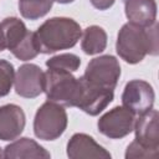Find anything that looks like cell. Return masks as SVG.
I'll list each match as a JSON object with an SVG mask.
<instances>
[{
  "label": "cell",
  "instance_id": "6da1fadb",
  "mask_svg": "<svg viewBox=\"0 0 159 159\" xmlns=\"http://www.w3.org/2000/svg\"><path fill=\"white\" fill-rule=\"evenodd\" d=\"M116 51L129 65L139 63L149 53L158 55V24L142 27L132 22L124 24L117 36Z\"/></svg>",
  "mask_w": 159,
  "mask_h": 159
},
{
  "label": "cell",
  "instance_id": "7a4b0ae2",
  "mask_svg": "<svg viewBox=\"0 0 159 159\" xmlns=\"http://www.w3.org/2000/svg\"><path fill=\"white\" fill-rule=\"evenodd\" d=\"M81 35L80 24L65 16L51 17L35 31L39 51L45 55L72 48L81 39Z\"/></svg>",
  "mask_w": 159,
  "mask_h": 159
},
{
  "label": "cell",
  "instance_id": "3957f363",
  "mask_svg": "<svg viewBox=\"0 0 159 159\" xmlns=\"http://www.w3.org/2000/svg\"><path fill=\"white\" fill-rule=\"evenodd\" d=\"M80 81L72 72L48 68L45 72L43 92L48 101L63 107H76L80 97Z\"/></svg>",
  "mask_w": 159,
  "mask_h": 159
},
{
  "label": "cell",
  "instance_id": "277c9868",
  "mask_svg": "<svg viewBox=\"0 0 159 159\" xmlns=\"http://www.w3.org/2000/svg\"><path fill=\"white\" fill-rule=\"evenodd\" d=\"M67 123L68 117L63 106L46 101L36 111L34 133L41 140H55L65 133Z\"/></svg>",
  "mask_w": 159,
  "mask_h": 159
},
{
  "label": "cell",
  "instance_id": "5b68a950",
  "mask_svg": "<svg viewBox=\"0 0 159 159\" xmlns=\"http://www.w3.org/2000/svg\"><path fill=\"white\" fill-rule=\"evenodd\" d=\"M92 86L114 91L120 77V66L112 55H102L91 60L82 76Z\"/></svg>",
  "mask_w": 159,
  "mask_h": 159
},
{
  "label": "cell",
  "instance_id": "8992f818",
  "mask_svg": "<svg viewBox=\"0 0 159 159\" xmlns=\"http://www.w3.org/2000/svg\"><path fill=\"white\" fill-rule=\"evenodd\" d=\"M135 114L123 106H117L104 113L97 122L101 134L109 139H122L133 132Z\"/></svg>",
  "mask_w": 159,
  "mask_h": 159
},
{
  "label": "cell",
  "instance_id": "52a82bcc",
  "mask_svg": "<svg viewBox=\"0 0 159 159\" xmlns=\"http://www.w3.org/2000/svg\"><path fill=\"white\" fill-rule=\"evenodd\" d=\"M155 93L152 84L143 80L127 82L122 93V106L135 116H140L153 108Z\"/></svg>",
  "mask_w": 159,
  "mask_h": 159
},
{
  "label": "cell",
  "instance_id": "ba28073f",
  "mask_svg": "<svg viewBox=\"0 0 159 159\" xmlns=\"http://www.w3.org/2000/svg\"><path fill=\"white\" fill-rule=\"evenodd\" d=\"M45 72L35 63L21 65L14 77L16 94L24 98H36L43 92Z\"/></svg>",
  "mask_w": 159,
  "mask_h": 159
},
{
  "label": "cell",
  "instance_id": "9c48e42d",
  "mask_svg": "<svg viewBox=\"0 0 159 159\" xmlns=\"http://www.w3.org/2000/svg\"><path fill=\"white\" fill-rule=\"evenodd\" d=\"M78 81L81 91L76 107L89 116H98L113 101L114 91L92 86L82 76L78 78Z\"/></svg>",
  "mask_w": 159,
  "mask_h": 159
},
{
  "label": "cell",
  "instance_id": "30bf717a",
  "mask_svg": "<svg viewBox=\"0 0 159 159\" xmlns=\"http://www.w3.org/2000/svg\"><path fill=\"white\" fill-rule=\"evenodd\" d=\"M159 113L157 109H150L140 116L134 122V133H135V142L140 145L158 152L159 149Z\"/></svg>",
  "mask_w": 159,
  "mask_h": 159
},
{
  "label": "cell",
  "instance_id": "8fae6325",
  "mask_svg": "<svg viewBox=\"0 0 159 159\" xmlns=\"http://www.w3.org/2000/svg\"><path fill=\"white\" fill-rule=\"evenodd\" d=\"M26 117L22 108L10 103L0 106V140L12 142L24 132Z\"/></svg>",
  "mask_w": 159,
  "mask_h": 159
},
{
  "label": "cell",
  "instance_id": "7c38bea8",
  "mask_svg": "<svg viewBox=\"0 0 159 159\" xmlns=\"http://www.w3.org/2000/svg\"><path fill=\"white\" fill-rule=\"evenodd\" d=\"M67 157L71 159L80 158H101L111 159V153L99 145L91 135L75 133L67 143Z\"/></svg>",
  "mask_w": 159,
  "mask_h": 159
},
{
  "label": "cell",
  "instance_id": "4fadbf2b",
  "mask_svg": "<svg viewBox=\"0 0 159 159\" xmlns=\"http://www.w3.org/2000/svg\"><path fill=\"white\" fill-rule=\"evenodd\" d=\"M2 158L7 159H50L51 154L36 140L22 137L7 144L2 150Z\"/></svg>",
  "mask_w": 159,
  "mask_h": 159
},
{
  "label": "cell",
  "instance_id": "5bb4252c",
  "mask_svg": "<svg viewBox=\"0 0 159 159\" xmlns=\"http://www.w3.org/2000/svg\"><path fill=\"white\" fill-rule=\"evenodd\" d=\"M124 12L128 22L142 27H149L157 22L155 0H125Z\"/></svg>",
  "mask_w": 159,
  "mask_h": 159
},
{
  "label": "cell",
  "instance_id": "9a60e30c",
  "mask_svg": "<svg viewBox=\"0 0 159 159\" xmlns=\"http://www.w3.org/2000/svg\"><path fill=\"white\" fill-rule=\"evenodd\" d=\"M0 31L4 39L5 47L11 51L14 50L27 35L29 30L22 20L19 17H6L0 22Z\"/></svg>",
  "mask_w": 159,
  "mask_h": 159
},
{
  "label": "cell",
  "instance_id": "2e32d148",
  "mask_svg": "<svg viewBox=\"0 0 159 159\" xmlns=\"http://www.w3.org/2000/svg\"><path fill=\"white\" fill-rule=\"evenodd\" d=\"M107 47V32L98 25H91L82 31L81 48L87 55H97Z\"/></svg>",
  "mask_w": 159,
  "mask_h": 159
},
{
  "label": "cell",
  "instance_id": "e0dca14e",
  "mask_svg": "<svg viewBox=\"0 0 159 159\" xmlns=\"http://www.w3.org/2000/svg\"><path fill=\"white\" fill-rule=\"evenodd\" d=\"M55 0H19V11L24 19L39 20L50 12Z\"/></svg>",
  "mask_w": 159,
  "mask_h": 159
},
{
  "label": "cell",
  "instance_id": "ac0fdd59",
  "mask_svg": "<svg viewBox=\"0 0 159 159\" xmlns=\"http://www.w3.org/2000/svg\"><path fill=\"white\" fill-rule=\"evenodd\" d=\"M10 52L20 61H30V60L35 58L40 53L37 42H36V37H35V32L29 31L27 35L25 36V39Z\"/></svg>",
  "mask_w": 159,
  "mask_h": 159
},
{
  "label": "cell",
  "instance_id": "d6986e66",
  "mask_svg": "<svg viewBox=\"0 0 159 159\" xmlns=\"http://www.w3.org/2000/svg\"><path fill=\"white\" fill-rule=\"evenodd\" d=\"M47 68L63 70L68 72H76L81 66V58L75 53H60L52 56L46 61Z\"/></svg>",
  "mask_w": 159,
  "mask_h": 159
},
{
  "label": "cell",
  "instance_id": "ffe728a7",
  "mask_svg": "<svg viewBox=\"0 0 159 159\" xmlns=\"http://www.w3.org/2000/svg\"><path fill=\"white\" fill-rule=\"evenodd\" d=\"M14 65L6 60H0V98L10 93L14 84Z\"/></svg>",
  "mask_w": 159,
  "mask_h": 159
},
{
  "label": "cell",
  "instance_id": "44dd1931",
  "mask_svg": "<svg viewBox=\"0 0 159 159\" xmlns=\"http://www.w3.org/2000/svg\"><path fill=\"white\" fill-rule=\"evenodd\" d=\"M125 159H142V158H149V159H154L158 157V152L150 150L143 145H140L138 142L133 140L125 149V154H124Z\"/></svg>",
  "mask_w": 159,
  "mask_h": 159
},
{
  "label": "cell",
  "instance_id": "7402d4cb",
  "mask_svg": "<svg viewBox=\"0 0 159 159\" xmlns=\"http://www.w3.org/2000/svg\"><path fill=\"white\" fill-rule=\"evenodd\" d=\"M89 1L93 7L103 11V10H108L109 7H112L116 0H89Z\"/></svg>",
  "mask_w": 159,
  "mask_h": 159
},
{
  "label": "cell",
  "instance_id": "603a6c76",
  "mask_svg": "<svg viewBox=\"0 0 159 159\" xmlns=\"http://www.w3.org/2000/svg\"><path fill=\"white\" fill-rule=\"evenodd\" d=\"M6 47H5V43H4V39H2V35H1V31H0V52L4 51Z\"/></svg>",
  "mask_w": 159,
  "mask_h": 159
},
{
  "label": "cell",
  "instance_id": "cb8c5ba5",
  "mask_svg": "<svg viewBox=\"0 0 159 159\" xmlns=\"http://www.w3.org/2000/svg\"><path fill=\"white\" fill-rule=\"evenodd\" d=\"M56 2H58V4H71V2H73L75 0H55Z\"/></svg>",
  "mask_w": 159,
  "mask_h": 159
},
{
  "label": "cell",
  "instance_id": "d4e9b609",
  "mask_svg": "<svg viewBox=\"0 0 159 159\" xmlns=\"http://www.w3.org/2000/svg\"><path fill=\"white\" fill-rule=\"evenodd\" d=\"M0 158H2V152H1V148H0Z\"/></svg>",
  "mask_w": 159,
  "mask_h": 159
}]
</instances>
